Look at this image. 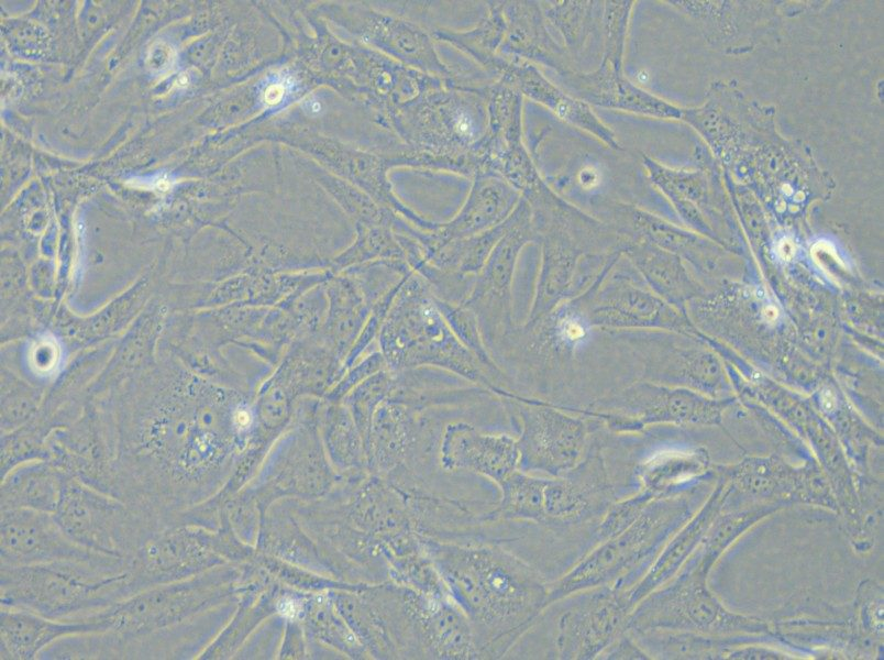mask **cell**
Segmentation results:
<instances>
[{
    "instance_id": "1",
    "label": "cell",
    "mask_w": 884,
    "mask_h": 660,
    "mask_svg": "<svg viewBox=\"0 0 884 660\" xmlns=\"http://www.w3.org/2000/svg\"><path fill=\"white\" fill-rule=\"evenodd\" d=\"M229 574L214 568L142 590L89 616L99 630L75 638L76 659H198L212 641Z\"/></svg>"
},
{
    "instance_id": "2",
    "label": "cell",
    "mask_w": 884,
    "mask_h": 660,
    "mask_svg": "<svg viewBox=\"0 0 884 660\" xmlns=\"http://www.w3.org/2000/svg\"><path fill=\"white\" fill-rule=\"evenodd\" d=\"M439 562L482 658L504 656L548 607L549 583L498 547H450Z\"/></svg>"
},
{
    "instance_id": "3",
    "label": "cell",
    "mask_w": 884,
    "mask_h": 660,
    "mask_svg": "<svg viewBox=\"0 0 884 660\" xmlns=\"http://www.w3.org/2000/svg\"><path fill=\"white\" fill-rule=\"evenodd\" d=\"M387 121L421 167L475 176L488 123L479 85L446 79L388 112Z\"/></svg>"
},
{
    "instance_id": "4",
    "label": "cell",
    "mask_w": 884,
    "mask_h": 660,
    "mask_svg": "<svg viewBox=\"0 0 884 660\" xmlns=\"http://www.w3.org/2000/svg\"><path fill=\"white\" fill-rule=\"evenodd\" d=\"M0 568L1 606L52 619H84L133 594L129 562L123 559Z\"/></svg>"
},
{
    "instance_id": "5",
    "label": "cell",
    "mask_w": 884,
    "mask_h": 660,
    "mask_svg": "<svg viewBox=\"0 0 884 660\" xmlns=\"http://www.w3.org/2000/svg\"><path fill=\"white\" fill-rule=\"evenodd\" d=\"M679 497L654 498L623 531L600 543L559 580L549 583L548 606L578 591L597 586L628 590L636 575L655 559L663 542L687 517ZM648 570V569H647Z\"/></svg>"
},
{
    "instance_id": "6",
    "label": "cell",
    "mask_w": 884,
    "mask_h": 660,
    "mask_svg": "<svg viewBox=\"0 0 884 660\" xmlns=\"http://www.w3.org/2000/svg\"><path fill=\"white\" fill-rule=\"evenodd\" d=\"M488 123L477 146L475 174H493L512 186L533 213L553 212L566 202L541 176L523 140V97L515 88L494 79L480 85Z\"/></svg>"
},
{
    "instance_id": "7",
    "label": "cell",
    "mask_w": 884,
    "mask_h": 660,
    "mask_svg": "<svg viewBox=\"0 0 884 660\" xmlns=\"http://www.w3.org/2000/svg\"><path fill=\"white\" fill-rule=\"evenodd\" d=\"M54 517L81 547L129 563L154 534L168 527L155 515L70 476L65 477Z\"/></svg>"
},
{
    "instance_id": "8",
    "label": "cell",
    "mask_w": 884,
    "mask_h": 660,
    "mask_svg": "<svg viewBox=\"0 0 884 660\" xmlns=\"http://www.w3.org/2000/svg\"><path fill=\"white\" fill-rule=\"evenodd\" d=\"M690 559L679 575L651 592L633 607L627 629L705 635L770 631L769 626L760 619L726 610L706 586V576L712 565L700 550Z\"/></svg>"
},
{
    "instance_id": "9",
    "label": "cell",
    "mask_w": 884,
    "mask_h": 660,
    "mask_svg": "<svg viewBox=\"0 0 884 660\" xmlns=\"http://www.w3.org/2000/svg\"><path fill=\"white\" fill-rule=\"evenodd\" d=\"M309 8L346 42L377 51L427 75L455 77L440 58L432 33L411 20L356 2H321Z\"/></svg>"
},
{
    "instance_id": "10",
    "label": "cell",
    "mask_w": 884,
    "mask_h": 660,
    "mask_svg": "<svg viewBox=\"0 0 884 660\" xmlns=\"http://www.w3.org/2000/svg\"><path fill=\"white\" fill-rule=\"evenodd\" d=\"M225 524L216 529L178 522L154 534L129 563L133 594L218 568L233 556Z\"/></svg>"
},
{
    "instance_id": "11",
    "label": "cell",
    "mask_w": 884,
    "mask_h": 660,
    "mask_svg": "<svg viewBox=\"0 0 884 660\" xmlns=\"http://www.w3.org/2000/svg\"><path fill=\"white\" fill-rule=\"evenodd\" d=\"M541 245V262L534 298L527 327L545 320L559 306L574 297L581 266L587 258L616 249L609 240L618 238L601 222L535 226Z\"/></svg>"
},
{
    "instance_id": "12",
    "label": "cell",
    "mask_w": 884,
    "mask_h": 660,
    "mask_svg": "<svg viewBox=\"0 0 884 660\" xmlns=\"http://www.w3.org/2000/svg\"><path fill=\"white\" fill-rule=\"evenodd\" d=\"M507 406L520 424L517 439L519 470L534 475L564 477L577 469L587 446V426L563 407L505 393Z\"/></svg>"
},
{
    "instance_id": "13",
    "label": "cell",
    "mask_w": 884,
    "mask_h": 660,
    "mask_svg": "<svg viewBox=\"0 0 884 660\" xmlns=\"http://www.w3.org/2000/svg\"><path fill=\"white\" fill-rule=\"evenodd\" d=\"M620 257L618 250L589 286L573 297L590 328L683 331L686 322L671 304L655 295L644 282L616 270Z\"/></svg>"
},
{
    "instance_id": "14",
    "label": "cell",
    "mask_w": 884,
    "mask_h": 660,
    "mask_svg": "<svg viewBox=\"0 0 884 660\" xmlns=\"http://www.w3.org/2000/svg\"><path fill=\"white\" fill-rule=\"evenodd\" d=\"M725 406L688 388L644 381L575 411L600 419L615 431L627 432L659 422L717 424Z\"/></svg>"
},
{
    "instance_id": "15",
    "label": "cell",
    "mask_w": 884,
    "mask_h": 660,
    "mask_svg": "<svg viewBox=\"0 0 884 660\" xmlns=\"http://www.w3.org/2000/svg\"><path fill=\"white\" fill-rule=\"evenodd\" d=\"M553 604V603H552ZM554 648L564 660H592L627 629L632 606L625 590L597 586L556 602Z\"/></svg>"
},
{
    "instance_id": "16",
    "label": "cell",
    "mask_w": 884,
    "mask_h": 660,
    "mask_svg": "<svg viewBox=\"0 0 884 660\" xmlns=\"http://www.w3.org/2000/svg\"><path fill=\"white\" fill-rule=\"evenodd\" d=\"M279 144L299 150L327 170L368 194L373 199L398 208L387 170L407 165L419 167L412 153L388 154L319 134L298 132L284 136Z\"/></svg>"
},
{
    "instance_id": "17",
    "label": "cell",
    "mask_w": 884,
    "mask_h": 660,
    "mask_svg": "<svg viewBox=\"0 0 884 660\" xmlns=\"http://www.w3.org/2000/svg\"><path fill=\"white\" fill-rule=\"evenodd\" d=\"M0 564L5 565L120 559L81 547L62 529L54 514L32 509H0Z\"/></svg>"
},
{
    "instance_id": "18",
    "label": "cell",
    "mask_w": 884,
    "mask_h": 660,
    "mask_svg": "<svg viewBox=\"0 0 884 660\" xmlns=\"http://www.w3.org/2000/svg\"><path fill=\"white\" fill-rule=\"evenodd\" d=\"M512 223L491 250L485 265L465 300L478 317L489 310L508 319L511 308V286L518 257L522 249L539 241L528 202L521 198L512 212Z\"/></svg>"
},
{
    "instance_id": "19",
    "label": "cell",
    "mask_w": 884,
    "mask_h": 660,
    "mask_svg": "<svg viewBox=\"0 0 884 660\" xmlns=\"http://www.w3.org/2000/svg\"><path fill=\"white\" fill-rule=\"evenodd\" d=\"M493 77L515 88L523 98L543 106L561 121L594 136L607 147L616 151L621 148L616 133L589 105L551 81L538 66L501 56Z\"/></svg>"
},
{
    "instance_id": "20",
    "label": "cell",
    "mask_w": 884,
    "mask_h": 660,
    "mask_svg": "<svg viewBox=\"0 0 884 660\" xmlns=\"http://www.w3.org/2000/svg\"><path fill=\"white\" fill-rule=\"evenodd\" d=\"M737 487L752 498L771 504L809 502L833 506L821 475L811 469H794L772 458L747 459L725 471Z\"/></svg>"
},
{
    "instance_id": "21",
    "label": "cell",
    "mask_w": 884,
    "mask_h": 660,
    "mask_svg": "<svg viewBox=\"0 0 884 660\" xmlns=\"http://www.w3.org/2000/svg\"><path fill=\"white\" fill-rule=\"evenodd\" d=\"M506 31L498 54L543 66L556 75L573 70L567 51L552 33L540 1H504Z\"/></svg>"
},
{
    "instance_id": "22",
    "label": "cell",
    "mask_w": 884,
    "mask_h": 660,
    "mask_svg": "<svg viewBox=\"0 0 884 660\" xmlns=\"http://www.w3.org/2000/svg\"><path fill=\"white\" fill-rule=\"evenodd\" d=\"M556 77L559 86L590 107L658 118L679 116L676 108L630 81L625 76L623 68H614L600 63L590 72L573 69Z\"/></svg>"
},
{
    "instance_id": "23",
    "label": "cell",
    "mask_w": 884,
    "mask_h": 660,
    "mask_svg": "<svg viewBox=\"0 0 884 660\" xmlns=\"http://www.w3.org/2000/svg\"><path fill=\"white\" fill-rule=\"evenodd\" d=\"M443 462L449 469L476 473L499 486L519 470L517 439L456 424L445 435Z\"/></svg>"
},
{
    "instance_id": "24",
    "label": "cell",
    "mask_w": 884,
    "mask_h": 660,
    "mask_svg": "<svg viewBox=\"0 0 884 660\" xmlns=\"http://www.w3.org/2000/svg\"><path fill=\"white\" fill-rule=\"evenodd\" d=\"M521 195L502 178L479 174L472 178L468 195L457 215L439 224L432 234L437 250L446 243L464 239L504 222L521 200Z\"/></svg>"
},
{
    "instance_id": "25",
    "label": "cell",
    "mask_w": 884,
    "mask_h": 660,
    "mask_svg": "<svg viewBox=\"0 0 884 660\" xmlns=\"http://www.w3.org/2000/svg\"><path fill=\"white\" fill-rule=\"evenodd\" d=\"M636 346L644 350L645 381L673 386L692 387L695 392L716 395L725 388V376L717 360L707 352L677 349L661 344L656 338L632 337ZM699 393V392H698Z\"/></svg>"
},
{
    "instance_id": "26",
    "label": "cell",
    "mask_w": 884,
    "mask_h": 660,
    "mask_svg": "<svg viewBox=\"0 0 884 660\" xmlns=\"http://www.w3.org/2000/svg\"><path fill=\"white\" fill-rule=\"evenodd\" d=\"M90 619L58 620L33 612L0 607V656L4 660H33L58 639L98 631Z\"/></svg>"
},
{
    "instance_id": "27",
    "label": "cell",
    "mask_w": 884,
    "mask_h": 660,
    "mask_svg": "<svg viewBox=\"0 0 884 660\" xmlns=\"http://www.w3.org/2000/svg\"><path fill=\"white\" fill-rule=\"evenodd\" d=\"M729 493L730 487L726 482H721L698 515L662 548L643 575L625 591L632 608L676 575L718 517Z\"/></svg>"
},
{
    "instance_id": "28",
    "label": "cell",
    "mask_w": 884,
    "mask_h": 660,
    "mask_svg": "<svg viewBox=\"0 0 884 660\" xmlns=\"http://www.w3.org/2000/svg\"><path fill=\"white\" fill-rule=\"evenodd\" d=\"M65 474L44 459L22 462L1 476L0 509L22 508L54 514Z\"/></svg>"
},
{
    "instance_id": "29",
    "label": "cell",
    "mask_w": 884,
    "mask_h": 660,
    "mask_svg": "<svg viewBox=\"0 0 884 660\" xmlns=\"http://www.w3.org/2000/svg\"><path fill=\"white\" fill-rule=\"evenodd\" d=\"M644 284L668 304H676L694 293V285L679 258L650 242L623 237L619 244Z\"/></svg>"
},
{
    "instance_id": "30",
    "label": "cell",
    "mask_w": 884,
    "mask_h": 660,
    "mask_svg": "<svg viewBox=\"0 0 884 660\" xmlns=\"http://www.w3.org/2000/svg\"><path fill=\"white\" fill-rule=\"evenodd\" d=\"M543 13L572 61L582 57L590 37H601L604 1H540Z\"/></svg>"
},
{
    "instance_id": "31",
    "label": "cell",
    "mask_w": 884,
    "mask_h": 660,
    "mask_svg": "<svg viewBox=\"0 0 884 660\" xmlns=\"http://www.w3.org/2000/svg\"><path fill=\"white\" fill-rule=\"evenodd\" d=\"M506 31L504 1H488L487 12L468 30L437 29L432 36L463 52L489 74L497 61Z\"/></svg>"
},
{
    "instance_id": "32",
    "label": "cell",
    "mask_w": 884,
    "mask_h": 660,
    "mask_svg": "<svg viewBox=\"0 0 884 660\" xmlns=\"http://www.w3.org/2000/svg\"><path fill=\"white\" fill-rule=\"evenodd\" d=\"M545 481L546 476L518 470L498 486L500 499L489 517L545 522Z\"/></svg>"
},
{
    "instance_id": "33",
    "label": "cell",
    "mask_w": 884,
    "mask_h": 660,
    "mask_svg": "<svg viewBox=\"0 0 884 660\" xmlns=\"http://www.w3.org/2000/svg\"><path fill=\"white\" fill-rule=\"evenodd\" d=\"M707 468L706 453L699 450L671 451L647 461L640 475L645 490L662 496L666 490L699 476Z\"/></svg>"
},
{
    "instance_id": "34",
    "label": "cell",
    "mask_w": 884,
    "mask_h": 660,
    "mask_svg": "<svg viewBox=\"0 0 884 660\" xmlns=\"http://www.w3.org/2000/svg\"><path fill=\"white\" fill-rule=\"evenodd\" d=\"M512 219L511 213L504 222L494 228L446 243L439 249L444 262L462 273L478 274L496 243L511 226Z\"/></svg>"
},
{
    "instance_id": "35",
    "label": "cell",
    "mask_w": 884,
    "mask_h": 660,
    "mask_svg": "<svg viewBox=\"0 0 884 660\" xmlns=\"http://www.w3.org/2000/svg\"><path fill=\"white\" fill-rule=\"evenodd\" d=\"M633 1H604L600 63L623 68L629 19Z\"/></svg>"
},
{
    "instance_id": "36",
    "label": "cell",
    "mask_w": 884,
    "mask_h": 660,
    "mask_svg": "<svg viewBox=\"0 0 884 660\" xmlns=\"http://www.w3.org/2000/svg\"><path fill=\"white\" fill-rule=\"evenodd\" d=\"M588 499L577 485L564 477H548L544 485L545 522L568 521L579 517Z\"/></svg>"
},
{
    "instance_id": "37",
    "label": "cell",
    "mask_w": 884,
    "mask_h": 660,
    "mask_svg": "<svg viewBox=\"0 0 884 660\" xmlns=\"http://www.w3.org/2000/svg\"><path fill=\"white\" fill-rule=\"evenodd\" d=\"M656 497L659 496L653 492L644 490L612 505L599 525L597 531L599 540H606L623 531Z\"/></svg>"
},
{
    "instance_id": "38",
    "label": "cell",
    "mask_w": 884,
    "mask_h": 660,
    "mask_svg": "<svg viewBox=\"0 0 884 660\" xmlns=\"http://www.w3.org/2000/svg\"><path fill=\"white\" fill-rule=\"evenodd\" d=\"M648 654L638 645L631 634L626 629L600 654L598 659H648Z\"/></svg>"
}]
</instances>
